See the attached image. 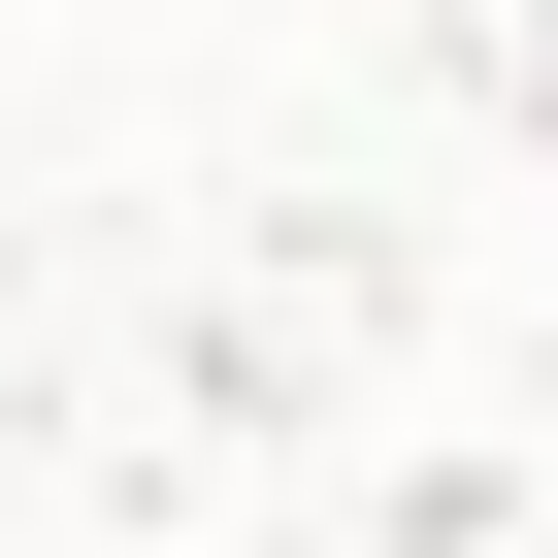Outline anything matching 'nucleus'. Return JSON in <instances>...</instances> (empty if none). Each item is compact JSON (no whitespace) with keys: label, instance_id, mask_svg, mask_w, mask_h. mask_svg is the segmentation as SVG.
<instances>
[]
</instances>
